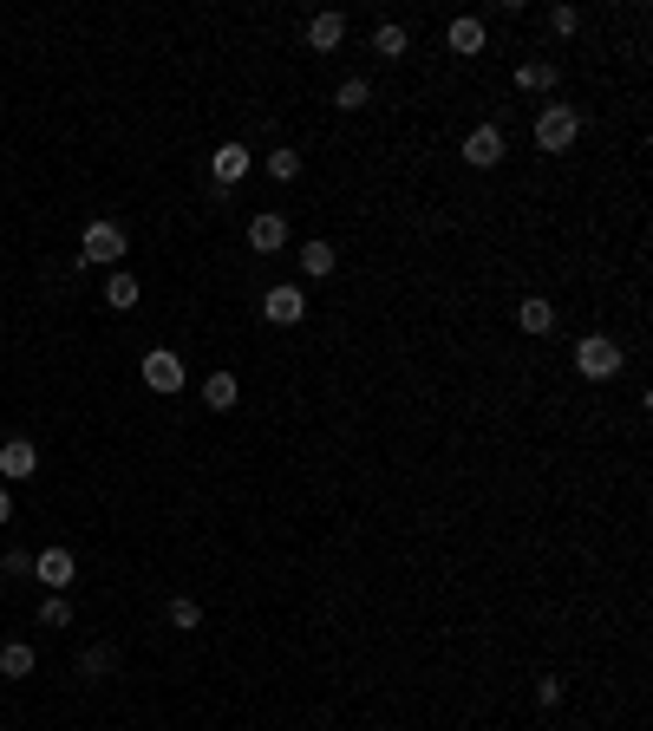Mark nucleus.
<instances>
[{
  "label": "nucleus",
  "instance_id": "f257e3e1",
  "mask_svg": "<svg viewBox=\"0 0 653 731\" xmlns=\"http://www.w3.org/2000/svg\"><path fill=\"white\" fill-rule=\"evenodd\" d=\"M575 138H582V111H575V105H562V98H556V105L536 111V151L542 157H562Z\"/></svg>",
  "mask_w": 653,
  "mask_h": 731
},
{
  "label": "nucleus",
  "instance_id": "f03ea898",
  "mask_svg": "<svg viewBox=\"0 0 653 731\" xmlns=\"http://www.w3.org/2000/svg\"><path fill=\"white\" fill-rule=\"evenodd\" d=\"M621 366H627V359H621V346H614L608 333H588V340L575 346V373H582V379H614Z\"/></svg>",
  "mask_w": 653,
  "mask_h": 731
},
{
  "label": "nucleus",
  "instance_id": "7ed1b4c3",
  "mask_svg": "<svg viewBox=\"0 0 653 731\" xmlns=\"http://www.w3.org/2000/svg\"><path fill=\"white\" fill-rule=\"evenodd\" d=\"M79 262L85 268H105V262H125V229L118 222H85V235H79Z\"/></svg>",
  "mask_w": 653,
  "mask_h": 731
},
{
  "label": "nucleus",
  "instance_id": "20e7f679",
  "mask_svg": "<svg viewBox=\"0 0 653 731\" xmlns=\"http://www.w3.org/2000/svg\"><path fill=\"white\" fill-rule=\"evenodd\" d=\"M262 320H275V327H301V320H307V294L294 288V281L268 288V294H262Z\"/></svg>",
  "mask_w": 653,
  "mask_h": 731
},
{
  "label": "nucleus",
  "instance_id": "39448f33",
  "mask_svg": "<svg viewBox=\"0 0 653 731\" xmlns=\"http://www.w3.org/2000/svg\"><path fill=\"white\" fill-rule=\"evenodd\" d=\"M183 379H190V373H183V359L170 353V346L144 353V386H151V392H183Z\"/></svg>",
  "mask_w": 653,
  "mask_h": 731
},
{
  "label": "nucleus",
  "instance_id": "423d86ee",
  "mask_svg": "<svg viewBox=\"0 0 653 731\" xmlns=\"http://www.w3.org/2000/svg\"><path fill=\"white\" fill-rule=\"evenodd\" d=\"M0 477H7V483L40 477V451H33V438H7V444H0Z\"/></svg>",
  "mask_w": 653,
  "mask_h": 731
},
{
  "label": "nucleus",
  "instance_id": "0eeeda50",
  "mask_svg": "<svg viewBox=\"0 0 653 731\" xmlns=\"http://www.w3.org/2000/svg\"><path fill=\"white\" fill-rule=\"evenodd\" d=\"M33 575L59 594V588H72V581H79V562H72V549H40V555H33Z\"/></svg>",
  "mask_w": 653,
  "mask_h": 731
},
{
  "label": "nucleus",
  "instance_id": "6e6552de",
  "mask_svg": "<svg viewBox=\"0 0 653 731\" xmlns=\"http://www.w3.org/2000/svg\"><path fill=\"white\" fill-rule=\"evenodd\" d=\"M464 164H471V170L503 164V131H497V125H477L471 138H464Z\"/></svg>",
  "mask_w": 653,
  "mask_h": 731
},
{
  "label": "nucleus",
  "instance_id": "1a4fd4ad",
  "mask_svg": "<svg viewBox=\"0 0 653 731\" xmlns=\"http://www.w3.org/2000/svg\"><path fill=\"white\" fill-rule=\"evenodd\" d=\"M209 170H216V190H229V183L249 177V144H216V157H209Z\"/></svg>",
  "mask_w": 653,
  "mask_h": 731
},
{
  "label": "nucleus",
  "instance_id": "9d476101",
  "mask_svg": "<svg viewBox=\"0 0 653 731\" xmlns=\"http://www.w3.org/2000/svg\"><path fill=\"white\" fill-rule=\"evenodd\" d=\"M281 242H288V216H275V209H262V216H249V249L275 255Z\"/></svg>",
  "mask_w": 653,
  "mask_h": 731
},
{
  "label": "nucleus",
  "instance_id": "9b49d317",
  "mask_svg": "<svg viewBox=\"0 0 653 731\" xmlns=\"http://www.w3.org/2000/svg\"><path fill=\"white\" fill-rule=\"evenodd\" d=\"M340 40H347V14H314L307 20V46H314V53H334Z\"/></svg>",
  "mask_w": 653,
  "mask_h": 731
},
{
  "label": "nucleus",
  "instance_id": "f8f14e48",
  "mask_svg": "<svg viewBox=\"0 0 653 731\" xmlns=\"http://www.w3.org/2000/svg\"><path fill=\"white\" fill-rule=\"evenodd\" d=\"M236 399H242L236 373H209V379H203V405H209V412H229Z\"/></svg>",
  "mask_w": 653,
  "mask_h": 731
},
{
  "label": "nucleus",
  "instance_id": "ddd939ff",
  "mask_svg": "<svg viewBox=\"0 0 653 731\" xmlns=\"http://www.w3.org/2000/svg\"><path fill=\"white\" fill-rule=\"evenodd\" d=\"M445 46H451V53H464V59H471V53H484V20H451Z\"/></svg>",
  "mask_w": 653,
  "mask_h": 731
},
{
  "label": "nucleus",
  "instance_id": "4468645a",
  "mask_svg": "<svg viewBox=\"0 0 653 731\" xmlns=\"http://www.w3.org/2000/svg\"><path fill=\"white\" fill-rule=\"evenodd\" d=\"M516 327H523V333H549V327H556V307L542 301V294H529V301L516 307Z\"/></svg>",
  "mask_w": 653,
  "mask_h": 731
},
{
  "label": "nucleus",
  "instance_id": "2eb2a0df",
  "mask_svg": "<svg viewBox=\"0 0 653 731\" xmlns=\"http://www.w3.org/2000/svg\"><path fill=\"white\" fill-rule=\"evenodd\" d=\"M373 53H379V59H405V53H412V33H405L399 20H386V27L373 33Z\"/></svg>",
  "mask_w": 653,
  "mask_h": 731
},
{
  "label": "nucleus",
  "instance_id": "dca6fc26",
  "mask_svg": "<svg viewBox=\"0 0 653 731\" xmlns=\"http://www.w3.org/2000/svg\"><path fill=\"white\" fill-rule=\"evenodd\" d=\"M301 275H307V281L334 275V242H301Z\"/></svg>",
  "mask_w": 653,
  "mask_h": 731
},
{
  "label": "nucleus",
  "instance_id": "f3484780",
  "mask_svg": "<svg viewBox=\"0 0 653 731\" xmlns=\"http://www.w3.org/2000/svg\"><path fill=\"white\" fill-rule=\"evenodd\" d=\"M33 673V647L27 640H7V647H0V679H27Z\"/></svg>",
  "mask_w": 653,
  "mask_h": 731
},
{
  "label": "nucleus",
  "instance_id": "a211bd4d",
  "mask_svg": "<svg viewBox=\"0 0 653 731\" xmlns=\"http://www.w3.org/2000/svg\"><path fill=\"white\" fill-rule=\"evenodd\" d=\"M516 85H523V92H549V85H556V66H549V59H523V66H516Z\"/></svg>",
  "mask_w": 653,
  "mask_h": 731
},
{
  "label": "nucleus",
  "instance_id": "6ab92c4d",
  "mask_svg": "<svg viewBox=\"0 0 653 731\" xmlns=\"http://www.w3.org/2000/svg\"><path fill=\"white\" fill-rule=\"evenodd\" d=\"M112 666H118L112 647H85V653H79V673H85V679H112Z\"/></svg>",
  "mask_w": 653,
  "mask_h": 731
},
{
  "label": "nucleus",
  "instance_id": "aec40b11",
  "mask_svg": "<svg viewBox=\"0 0 653 731\" xmlns=\"http://www.w3.org/2000/svg\"><path fill=\"white\" fill-rule=\"evenodd\" d=\"M138 275H125V268H118V275L112 281H105V301H112V307H138Z\"/></svg>",
  "mask_w": 653,
  "mask_h": 731
},
{
  "label": "nucleus",
  "instance_id": "412c9836",
  "mask_svg": "<svg viewBox=\"0 0 653 731\" xmlns=\"http://www.w3.org/2000/svg\"><path fill=\"white\" fill-rule=\"evenodd\" d=\"M268 177L294 183V177H301V151H288V144H281V151H268Z\"/></svg>",
  "mask_w": 653,
  "mask_h": 731
},
{
  "label": "nucleus",
  "instance_id": "4be33fe9",
  "mask_svg": "<svg viewBox=\"0 0 653 731\" xmlns=\"http://www.w3.org/2000/svg\"><path fill=\"white\" fill-rule=\"evenodd\" d=\"M170 627H183V634H196V627H203V607H196L190 594H177V601H170Z\"/></svg>",
  "mask_w": 653,
  "mask_h": 731
},
{
  "label": "nucleus",
  "instance_id": "5701e85b",
  "mask_svg": "<svg viewBox=\"0 0 653 731\" xmlns=\"http://www.w3.org/2000/svg\"><path fill=\"white\" fill-rule=\"evenodd\" d=\"M366 98H373V85H366V79H347V85L334 92V105H340V111H360Z\"/></svg>",
  "mask_w": 653,
  "mask_h": 731
},
{
  "label": "nucleus",
  "instance_id": "b1692460",
  "mask_svg": "<svg viewBox=\"0 0 653 731\" xmlns=\"http://www.w3.org/2000/svg\"><path fill=\"white\" fill-rule=\"evenodd\" d=\"M0 575H7V581H27L33 575V555L27 549H7V555H0Z\"/></svg>",
  "mask_w": 653,
  "mask_h": 731
},
{
  "label": "nucleus",
  "instance_id": "393cba45",
  "mask_svg": "<svg viewBox=\"0 0 653 731\" xmlns=\"http://www.w3.org/2000/svg\"><path fill=\"white\" fill-rule=\"evenodd\" d=\"M66 621H72L66 594H46V601H40V627H66Z\"/></svg>",
  "mask_w": 653,
  "mask_h": 731
},
{
  "label": "nucleus",
  "instance_id": "a878e982",
  "mask_svg": "<svg viewBox=\"0 0 653 731\" xmlns=\"http://www.w3.org/2000/svg\"><path fill=\"white\" fill-rule=\"evenodd\" d=\"M549 27H556V33H562V40H569V33H575V27H582V14H575V7H549Z\"/></svg>",
  "mask_w": 653,
  "mask_h": 731
},
{
  "label": "nucleus",
  "instance_id": "bb28decb",
  "mask_svg": "<svg viewBox=\"0 0 653 731\" xmlns=\"http://www.w3.org/2000/svg\"><path fill=\"white\" fill-rule=\"evenodd\" d=\"M536 699L542 705H562V679H536Z\"/></svg>",
  "mask_w": 653,
  "mask_h": 731
},
{
  "label": "nucleus",
  "instance_id": "cd10ccee",
  "mask_svg": "<svg viewBox=\"0 0 653 731\" xmlns=\"http://www.w3.org/2000/svg\"><path fill=\"white\" fill-rule=\"evenodd\" d=\"M7 516H14V497H7V490H0V523H7Z\"/></svg>",
  "mask_w": 653,
  "mask_h": 731
}]
</instances>
